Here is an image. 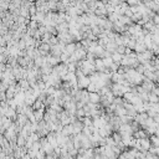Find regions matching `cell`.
I'll list each match as a JSON object with an SVG mask.
<instances>
[{"label": "cell", "mask_w": 159, "mask_h": 159, "mask_svg": "<svg viewBox=\"0 0 159 159\" xmlns=\"http://www.w3.org/2000/svg\"><path fill=\"white\" fill-rule=\"evenodd\" d=\"M67 159H72V158H67Z\"/></svg>", "instance_id": "9"}, {"label": "cell", "mask_w": 159, "mask_h": 159, "mask_svg": "<svg viewBox=\"0 0 159 159\" xmlns=\"http://www.w3.org/2000/svg\"><path fill=\"white\" fill-rule=\"evenodd\" d=\"M113 59H114L116 61H121V56H119V55H114Z\"/></svg>", "instance_id": "5"}, {"label": "cell", "mask_w": 159, "mask_h": 159, "mask_svg": "<svg viewBox=\"0 0 159 159\" xmlns=\"http://www.w3.org/2000/svg\"><path fill=\"white\" fill-rule=\"evenodd\" d=\"M90 97H91V101H92V102H97V101H98V96H97V94H93V93H92Z\"/></svg>", "instance_id": "4"}, {"label": "cell", "mask_w": 159, "mask_h": 159, "mask_svg": "<svg viewBox=\"0 0 159 159\" xmlns=\"http://www.w3.org/2000/svg\"><path fill=\"white\" fill-rule=\"evenodd\" d=\"M17 143H19L20 145H23V144H24V138H19V141H17Z\"/></svg>", "instance_id": "6"}, {"label": "cell", "mask_w": 159, "mask_h": 159, "mask_svg": "<svg viewBox=\"0 0 159 159\" xmlns=\"http://www.w3.org/2000/svg\"><path fill=\"white\" fill-rule=\"evenodd\" d=\"M152 21L154 25H159V14H154V16L152 17Z\"/></svg>", "instance_id": "3"}, {"label": "cell", "mask_w": 159, "mask_h": 159, "mask_svg": "<svg viewBox=\"0 0 159 159\" xmlns=\"http://www.w3.org/2000/svg\"><path fill=\"white\" fill-rule=\"evenodd\" d=\"M138 59H139L141 62H145V61L152 59V52L151 51H144V52H142V54L138 55Z\"/></svg>", "instance_id": "1"}, {"label": "cell", "mask_w": 159, "mask_h": 159, "mask_svg": "<svg viewBox=\"0 0 159 159\" xmlns=\"http://www.w3.org/2000/svg\"><path fill=\"white\" fill-rule=\"evenodd\" d=\"M72 51H73V46L71 45V46H68V47H67V52H72Z\"/></svg>", "instance_id": "7"}, {"label": "cell", "mask_w": 159, "mask_h": 159, "mask_svg": "<svg viewBox=\"0 0 159 159\" xmlns=\"http://www.w3.org/2000/svg\"><path fill=\"white\" fill-rule=\"evenodd\" d=\"M152 143L154 144V145H157V147H159V135H153L152 137Z\"/></svg>", "instance_id": "2"}, {"label": "cell", "mask_w": 159, "mask_h": 159, "mask_svg": "<svg viewBox=\"0 0 159 159\" xmlns=\"http://www.w3.org/2000/svg\"><path fill=\"white\" fill-rule=\"evenodd\" d=\"M78 159H86V158H83V157H81V158H78Z\"/></svg>", "instance_id": "8"}]
</instances>
